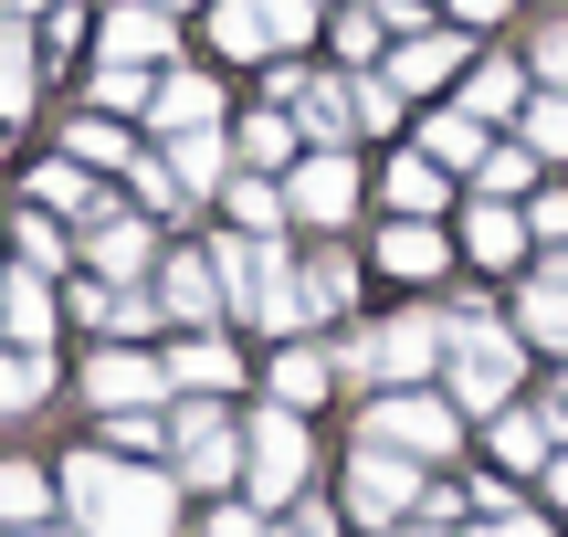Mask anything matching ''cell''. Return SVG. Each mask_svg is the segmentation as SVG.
<instances>
[{
	"instance_id": "cell-52",
	"label": "cell",
	"mask_w": 568,
	"mask_h": 537,
	"mask_svg": "<svg viewBox=\"0 0 568 537\" xmlns=\"http://www.w3.org/2000/svg\"><path fill=\"white\" fill-rule=\"evenodd\" d=\"M21 537H53V527H21Z\"/></svg>"
},
{
	"instance_id": "cell-33",
	"label": "cell",
	"mask_w": 568,
	"mask_h": 537,
	"mask_svg": "<svg viewBox=\"0 0 568 537\" xmlns=\"http://www.w3.org/2000/svg\"><path fill=\"white\" fill-rule=\"evenodd\" d=\"M42 517H53V485H42L32 464H0V527L21 537V527H42Z\"/></svg>"
},
{
	"instance_id": "cell-19",
	"label": "cell",
	"mask_w": 568,
	"mask_h": 537,
	"mask_svg": "<svg viewBox=\"0 0 568 537\" xmlns=\"http://www.w3.org/2000/svg\"><path fill=\"white\" fill-rule=\"evenodd\" d=\"M148 116L169 126V138H190V126H222V84L211 74H159V105Z\"/></svg>"
},
{
	"instance_id": "cell-55",
	"label": "cell",
	"mask_w": 568,
	"mask_h": 537,
	"mask_svg": "<svg viewBox=\"0 0 568 537\" xmlns=\"http://www.w3.org/2000/svg\"><path fill=\"white\" fill-rule=\"evenodd\" d=\"M159 11H169V0H159Z\"/></svg>"
},
{
	"instance_id": "cell-38",
	"label": "cell",
	"mask_w": 568,
	"mask_h": 537,
	"mask_svg": "<svg viewBox=\"0 0 568 537\" xmlns=\"http://www.w3.org/2000/svg\"><path fill=\"white\" fill-rule=\"evenodd\" d=\"M11 253H21V274H53V264H63V222H53V211H21Z\"/></svg>"
},
{
	"instance_id": "cell-43",
	"label": "cell",
	"mask_w": 568,
	"mask_h": 537,
	"mask_svg": "<svg viewBox=\"0 0 568 537\" xmlns=\"http://www.w3.org/2000/svg\"><path fill=\"white\" fill-rule=\"evenodd\" d=\"M537 84H548V95H568V21H548V32H537Z\"/></svg>"
},
{
	"instance_id": "cell-56",
	"label": "cell",
	"mask_w": 568,
	"mask_h": 537,
	"mask_svg": "<svg viewBox=\"0 0 568 537\" xmlns=\"http://www.w3.org/2000/svg\"><path fill=\"white\" fill-rule=\"evenodd\" d=\"M422 537H432V527H422Z\"/></svg>"
},
{
	"instance_id": "cell-17",
	"label": "cell",
	"mask_w": 568,
	"mask_h": 537,
	"mask_svg": "<svg viewBox=\"0 0 568 537\" xmlns=\"http://www.w3.org/2000/svg\"><path fill=\"white\" fill-rule=\"evenodd\" d=\"M32 201L53 211V222H95V211H116V190H95L74 159H42V169H32Z\"/></svg>"
},
{
	"instance_id": "cell-49",
	"label": "cell",
	"mask_w": 568,
	"mask_h": 537,
	"mask_svg": "<svg viewBox=\"0 0 568 537\" xmlns=\"http://www.w3.org/2000/svg\"><path fill=\"white\" fill-rule=\"evenodd\" d=\"M495 11H506V0H453V21H495Z\"/></svg>"
},
{
	"instance_id": "cell-48",
	"label": "cell",
	"mask_w": 568,
	"mask_h": 537,
	"mask_svg": "<svg viewBox=\"0 0 568 537\" xmlns=\"http://www.w3.org/2000/svg\"><path fill=\"white\" fill-rule=\"evenodd\" d=\"M485 537H548V527H537V517H495Z\"/></svg>"
},
{
	"instance_id": "cell-25",
	"label": "cell",
	"mask_w": 568,
	"mask_h": 537,
	"mask_svg": "<svg viewBox=\"0 0 568 537\" xmlns=\"http://www.w3.org/2000/svg\"><path fill=\"white\" fill-rule=\"evenodd\" d=\"M295 105H305V116H295L305 138H326V148H347V138H358V84H305Z\"/></svg>"
},
{
	"instance_id": "cell-21",
	"label": "cell",
	"mask_w": 568,
	"mask_h": 537,
	"mask_svg": "<svg viewBox=\"0 0 568 537\" xmlns=\"http://www.w3.org/2000/svg\"><path fill=\"white\" fill-rule=\"evenodd\" d=\"M232 148H243V169H253V180H274V169H295V116H284V105H264V116H243V126H232Z\"/></svg>"
},
{
	"instance_id": "cell-20",
	"label": "cell",
	"mask_w": 568,
	"mask_h": 537,
	"mask_svg": "<svg viewBox=\"0 0 568 537\" xmlns=\"http://www.w3.org/2000/svg\"><path fill=\"white\" fill-rule=\"evenodd\" d=\"M464 243H474V264H516V253H527V211H516V201H474L464 211Z\"/></svg>"
},
{
	"instance_id": "cell-1",
	"label": "cell",
	"mask_w": 568,
	"mask_h": 537,
	"mask_svg": "<svg viewBox=\"0 0 568 537\" xmlns=\"http://www.w3.org/2000/svg\"><path fill=\"white\" fill-rule=\"evenodd\" d=\"M63 506L84 537H180V485L116 454H74L63 464Z\"/></svg>"
},
{
	"instance_id": "cell-6",
	"label": "cell",
	"mask_w": 568,
	"mask_h": 537,
	"mask_svg": "<svg viewBox=\"0 0 568 537\" xmlns=\"http://www.w3.org/2000/svg\"><path fill=\"white\" fill-rule=\"evenodd\" d=\"M337 369L379 379V391H422V369H443V316H389V327H368Z\"/></svg>"
},
{
	"instance_id": "cell-4",
	"label": "cell",
	"mask_w": 568,
	"mask_h": 537,
	"mask_svg": "<svg viewBox=\"0 0 568 537\" xmlns=\"http://www.w3.org/2000/svg\"><path fill=\"white\" fill-rule=\"evenodd\" d=\"M316 32V0H211V42L232 63H284Z\"/></svg>"
},
{
	"instance_id": "cell-44",
	"label": "cell",
	"mask_w": 568,
	"mask_h": 537,
	"mask_svg": "<svg viewBox=\"0 0 568 537\" xmlns=\"http://www.w3.org/2000/svg\"><path fill=\"white\" fill-rule=\"evenodd\" d=\"M527 232H548V243H568V190H537V201H527Z\"/></svg>"
},
{
	"instance_id": "cell-3",
	"label": "cell",
	"mask_w": 568,
	"mask_h": 537,
	"mask_svg": "<svg viewBox=\"0 0 568 537\" xmlns=\"http://www.w3.org/2000/svg\"><path fill=\"white\" fill-rule=\"evenodd\" d=\"M211 264H222L232 306H243L264 337H295L305 327V274L284 264V243H211Z\"/></svg>"
},
{
	"instance_id": "cell-51",
	"label": "cell",
	"mask_w": 568,
	"mask_h": 537,
	"mask_svg": "<svg viewBox=\"0 0 568 537\" xmlns=\"http://www.w3.org/2000/svg\"><path fill=\"white\" fill-rule=\"evenodd\" d=\"M548 496H558V506H568V454H558V464H548Z\"/></svg>"
},
{
	"instance_id": "cell-37",
	"label": "cell",
	"mask_w": 568,
	"mask_h": 537,
	"mask_svg": "<svg viewBox=\"0 0 568 537\" xmlns=\"http://www.w3.org/2000/svg\"><path fill=\"white\" fill-rule=\"evenodd\" d=\"M347 295H358V264H347V253L305 264V316H347Z\"/></svg>"
},
{
	"instance_id": "cell-27",
	"label": "cell",
	"mask_w": 568,
	"mask_h": 537,
	"mask_svg": "<svg viewBox=\"0 0 568 537\" xmlns=\"http://www.w3.org/2000/svg\"><path fill=\"white\" fill-rule=\"evenodd\" d=\"M379 264H389V274H443L453 243H443L432 222H389V232H379Z\"/></svg>"
},
{
	"instance_id": "cell-2",
	"label": "cell",
	"mask_w": 568,
	"mask_h": 537,
	"mask_svg": "<svg viewBox=\"0 0 568 537\" xmlns=\"http://www.w3.org/2000/svg\"><path fill=\"white\" fill-rule=\"evenodd\" d=\"M443 369H453V412H506L516 401V369H527V348H516L506 327H495L485 306H453V327H443Z\"/></svg>"
},
{
	"instance_id": "cell-7",
	"label": "cell",
	"mask_w": 568,
	"mask_h": 537,
	"mask_svg": "<svg viewBox=\"0 0 568 537\" xmlns=\"http://www.w3.org/2000/svg\"><path fill=\"white\" fill-rule=\"evenodd\" d=\"M305 454H316V443H305V422L274 401V412L243 433V475H253V506H295V496H305Z\"/></svg>"
},
{
	"instance_id": "cell-47",
	"label": "cell",
	"mask_w": 568,
	"mask_h": 537,
	"mask_svg": "<svg viewBox=\"0 0 568 537\" xmlns=\"http://www.w3.org/2000/svg\"><path fill=\"white\" fill-rule=\"evenodd\" d=\"M201 537H264V527H253V506H211V527Z\"/></svg>"
},
{
	"instance_id": "cell-30",
	"label": "cell",
	"mask_w": 568,
	"mask_h": 537,
	"mask_svg": "<svg viewBox=\"0 0 568 537\" xmlns=\"http://www.w3.org/2000/svg\"><path fill=\"white\" fill-rule=\"evenodd\" d=\"M0 327H11V348L42 358V337H53V295H42V274H21V285L0 295Z\"/></svg>"
},
{
	"instance_id": "cell-42",
	"label": "cell",
	"mask_w": 568,
	"mask_h": 537,
	"mask_svg": "<svg viewBox=\"0 0 568 537\" xmlns=\"http://www.w3.org/2000/svg\"><path fill=\"white\" fill-rule=\"evenodd\" d=\"M126 169H138V222H159V211H180V201H190V190L169 180V159H126Z\"/></svg>"
},
{
	"instance_id": "cell-29",
	"label": "cell",
	"mask_w": 568,
	"mask_h": 537,
	"mask_svg": "<svg viewBox=\"0 0 568 537\" xmlns=\"http://www.w3.org/2000/svg\"><path fill=\"white\" fill-rule=\"evenodd\" d=\"M232 379H243V358H232L222 337H190V348L169 358V391H232Z\"/></svg>"
},
{
	"instance_id": "cell-12",
	"label": "cell",
	"mask_w": 568,
	"mask_h": 537,
	"mask_svg": "<svg viewBox=\"0 0 568 537\" xmlns=\"http://www.w3.org/2000/svg\"><path fill=\"white\" fill-rule=\"evenodd\" d=\"M568 454V412H495V464H506V475H548V464Z\"/></svg>"
},
{
	"instance_id": "cell-11",
	"label": "cell",
	"mask_w": 568,
	"mask_h": 537,
	"mask_svg": "<svg viewBox=\"0 0 568 537\" xmlns=\"http://www.w3.org/2000/svg\"><path fill=\"white\" fill-rule=\"evenodd\" d=\"M222 306H232V285H222V264H211V253H169V264H159V316L211 327Z\"/></svg>"
},
{
	"instance_id": "cell-36",
	"label": "cell",
	"mask_w": 568,
	"mask_h": 537,
	"mask_svg": "<svg viewBox=\"0 0 568 537\" xmlns=\"http://www.w3.org/2000/svg\"><path fill=\"white\" fill-rule=\"evenodd\" d=\"M63 159H74V169H105V159H138V148H126L116 116H74V126H63Z\"/></svg>"
},
{
	"instance_id": "cell-32",
	"label": "cell",
	"mask_w": 568,
	"mask_h": 537,
	"mask_svg": "<svg viewBox=\"0 0 568 537\" xmlns=\"http://www.w3.org/2000/svg\"><path fill=\"white\" fill-rule=\"evenodd\" d=\"M169 180L211 201V180H222V126H190V138H169Z\"/></svg>"
},
{
	"instance_id": "cell-14",
	"label": "cell",
	"mask_w": 568,
	"mask_h": 537,
	"mask_svg": "<svg viewBox=\"0 0 568 537\" xmlns=\"http://www.w3.org/2000/svg\"><path fill=\"white\" fill-rule=\"evenodd\" d=\"M453 74H464V32H410L379 84L389 95H432V84H453Z\"/></svg>"
},
{
	"instance_id": "cell-35",
	"label": "cell",
	"mask_w": 568,
	"mask_h": 537,
	"mask_svg": "<svg viewBox=\"0 0 568 537\" xmlns=\"http://www.w3.org/2000/svg\"><path fill=\"white\" fill-rule=\"evenodd\" d=\"M326 379H337V358H326V348H284L274 358V401H284V412H305Z\"/></svg>"
},
{
	"instance_id": "cell-39",
	"label": "cell",
	"mask_w": 568,
	"mask_h": 537,
	"mask_svg": "<svg viewBox=\"0 0 568 537\" xmlns=\"http://www.w3.org/2000/svg\"><path fill=\"white\" fill-rule=\"evenodd\" d=\"M516 190H537V148H485V201H516Z\"/></svg>"
},
{
	"instance_id": "cell-45",
	"label": "cell",
	"mask_w": 568,
	"mask_h": 537,
	"mask_svg": "<svg viewBox=\"0 0 568 537\" xmlns=\"http://www.w3.org/2000/svg\"><path fill=\"white\" fill-rule=\"evenodd\" d=\"M358 126H368V138H379V126H400V95H389V84H358Z\"/></svg>"
},
{
	"instance_id": "cell-22",
	"label": "cell",
	"mask_w": 568,
	"mask_h": 537,
	"mask_svg": "<svg viewBox=\"0 0 568 537\" xmlns=\"http://www.w3.org/2000/svg\"><path fill=\"white\" fill-rule=\"evenodd\" d=\"M32 84H42V42L0 21V116H32Z\"/></svg>"
},
{
	"instance_id": "cell-31",
	"label": "cell",
	"mask_w": 568,
	"mask_h": 537,
	"mask_svg": "<svg viewBox=\"0 0 568 537\" xmlns=\"http://www.w3.org/2000/svg\"><path fill=\"white\" fill-rule=\"evenodd\" d=\"M95 105H105V116H148V105H159V74H148V63H105V53H95Z\"/></svg>"
},
{
	"instance_id": "cell-50",
	"label": "cell",
	"mask_w": 568,
	"mask_h": 537,
	"mask_svg": "<svg viewBox=\"0 0 568 537\" xmlns=\"http://www.w3.org/2000/svg\"><path fill=\"white\" fill-rule=\"evenodd\" d=\"M537 285H568V243L548 253V264H537Z\"/></svg>"
},
{
	"instance_id": "cell-26",
	"label": "cell",
	"mask_w": 568,
	"mask_h": 537,
	"mask_svg": "<svg viewBox=\"0 0 568 537\" xmlns=\"http://www.w3.org/2000/svg\"><path fill=\"white\" fill-rule=\"evenodd\" d=\"M42 401H53V358H32V348H0V422L42 412Z\"/></svg>"
},
{
	"instance_id": "cell-24",
	"label": "cell",
	"mask_w": 568,
	"mask_h": 537,
	"mask_svg": "<svg viewBox=\"0 0 568 537\" xmlns=\"http://www.w3.org/2000/svg\"><path fill=\"white\" fill-rule=\"evenodd\" d=\"M464 116H474V126H485V116H527V63H474Z\"/></svg>"
},
{
	"instance_id": "cell-28",
	"label": "cell",
	"mask_w": 568,
	"mask_h": 537,
	"mask_svg": "<svg viewBox=\"0 0 568 537\" xmlns=\"http://www.w3.org/2000/svg\"><path fill=\"white\" fill-rule=\"evenodd\" d=\"M516 337L527 348H568V285H516Z\"/></svg>"
},
{
	"instance_id": "cell-34",
	"label": "cell",
	"mask_w": 568,
	"mask_h": 537,
	"mask_svg": "<svg viewBox=\"0 0 568 537\" xmlns=\"http://www.w3.org/2000/svg\"><path fill=\"white\" fill-rule=\"evenodd\" d=\"M443 201H453V190H443V169H432V159H400V169H389V211H400V222H432Z\"/></svg>"
},
{
	"instance_id": "cell-46",
	"label": "cell",
	"mask_w": 568,
	"mask_h": 537,
	"mask_svg": "<svg viewBox=\"0 0 568 537\" xmlns=\"http://www.w3.org/2000/svg\"><path fill=\"white\" fill-rule=\"evenodd\" d=\"M159 443H169V433H159L148 412H116V454H159Z\"/></svg>"
},
{
	"instance_id": "cell-23",
	"label": "cell",
	"mask_w": 568,
	"mask_h": 537,
	"mask_svg": "<svg viewBox=\"0 0 568 537\" xmlns=\"http://www.w3.org/2000/svg\"><path fill=\"white\" fill-rule=\"evenodd\" d=\"M422 159L432 169H485V126L464 105H443V116H422Z\"/></svg>"
},
{
	"instance_id": "cell-9",
	"label": "cell",
	"mask_w": 568,
	"mask_h": 537,
	"mask_svg": "<svg viewBox=\"0 0 568 537\" xmlns=\"http://www.w3.org/2000/svg\"><path fill=\"white\" fill-rule=\"evenodd\" d=\"M400 506H422V464H400V454H379V443H358V454H347V517L389 527Z\"/></svg>"
},
{
	"instance_id": "cell-54",
	"label": "cell",
	"mask_w": 568,
	"mask_h": 537,
	"mask_svg": "<svg viewBox=\"0 0 568 537\" xmlns=\"http://www.w3.org/2000/svg\"><path fill=\"white\" fill-rule=\"evenodd\" d=\"M11 11H32V0H11Z\"/></svg>"
},
{
	"instance_id": "cell-13",
	"label": "cell",
	"mask_w": 568,
	"mask_h": 537,
	"mask_svg": "<svg viewBox=\"0 0 568 537\" xmlns=\"http://www.w3.org/2000/svg\"><path fill=\"white\" fill-rule=\"evenodd\" d=\"M84 391H95V412H138V401L169 391V358H138V348H95V369H84Z\"/></svg>"
},
{
	"instance_id": "cell-5",
	"label": "cell",
	"mask_w": 568,
	"mask_h": 537,
	"mask_svg": "<svg viewBox=\"0 0 568 537\" xmlns=\"http://www.w3.org/2000/svg\"><path fill=\"white\" fill-rule=\"evenodd\" d=\"M358 443L422 464V454H453V443H464V412L432 401V391H379V401H368V422H358Z\"/></svg>"
},
{
	"instance_id": "cell-18",
	"label": "cell",
	"mask_w": 568,
	"mask_h": 537,
	"mask_svg": "<svg viewBox=\"0 0 568 537\" xmlns=\"http://www.w3.org/2000/svg\"><path fill=\"white\" fill-rule=\"evenodd\" d=\"M74 316H84V327H105V348H116V337H138L148 316H159V295H138V285H105V274H95V285H74Z\"/></svg>"
},
{
	"instance_id": "cell-53",
	"label": "cell",
	"mask_w": 568,
	"mask_h": 537,
	"mask_svg": "<svg viewBox=\"0 0 568 537\" xmlns=\"http://www.w3.org/2000/svg\"><path fill=\"white\" fill-rule=\"evenodd\" d=\"M558 412H568V379H558Z\"/></svg>"
},
{
	"instance_id": "cell-8",
	"label": "cell",
	"mask_w": 568,
	"mask_h": 537,
	"mask_svg": "<svg viewBox=\"0 0 568 537\" xmlns=\"http://www.w3.org/2000/svg\"><path fill=\"white\" fill-rule=\"evenodd\" d=\"M347 211H358V159H347V148H316V159H295V169H284V222L337 232Z\"/></svg>"
},
{
	"instance_id": "cell-41",
	"label": "cell",
	"mask_w": 568,
	"mask_h": 537,
	"mask_svg": "<svg viewBox=\"0 0 568 537\" xmlns=\"http://www.w3.org/2000/svg\"><path fill=\"white\" fill-rule=\"evenodd\" d=\"M516 126H527L537 159H568V95H527V116H516Z\"/></svg>"
},
{
	"instance_id": "cell-15",
	"label": "cell",
	"mask_w": 568,
	"mask_h": 537,
	"mask_svg": "<svg viewBox=\"0 0 568 537\" xmlns=\"http://www.w3.org/2000/svg\"><path fill=\"white\" fill-rule=\"evenodd\" d=\"M84 253H95V274H105V285H138L159 243H148V222H138V211H95V222H84Z\"/></svg>"
},
{
	"instance_id": "cell-16",
	"label": "cell",
	"mask_w": 568,
	"mask_h": 537,
	"mask_svg": "<svg viewBox=\"0 0 568 537\" xmlns=\"http://www.w3.org/2000/svg\"><path fill=\"white\" fill-rule=\"evenodd\" d=\"M105 63H148V74L169 63V11H159V0H126V11H105Z\"/></svg>"
},
{
	"instance_id": "cell-40",
	"label": "cell",
	"mask_w": 568,
	"mask_h": 537,
	"mask_svg": "<svg viewBox=\"0 0 568 537\" xmlns=\"http://www.w3.org/2000/svg\"><path fill=\"white\" fill-rule=\"evenodd\" d=\"M222 201H232V222H243V232H274V222H284V190H274V180H253V169L222 190Z\"/></svg>"
},
{
	"instance_id": "cell-10",
	"label": "cell",
	"mask_w": 568,
	"mask_h": 537,
	"mask_svg": "<svg viewBox=\"0 0 568 537\" xmlns=\"http://www.w3.org/2000/svg\"><path fill=\"white\" fill-rule=\"evenodd\" d=\"M169 454H180V475H190V485H232V475H243V433H232L211 401H201V412H180Z\"/></svg>"
}]
</instances>
